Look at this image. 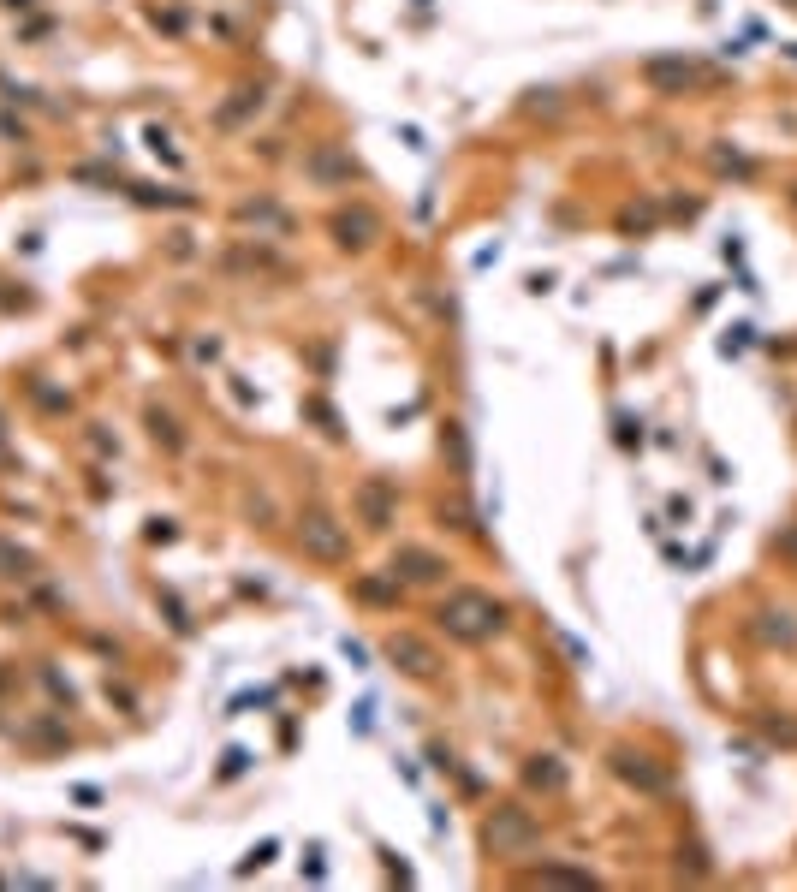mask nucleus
<instances>
[{"label":"nucleus","instance_id":"f257e3e1","mask_svg":"<svg viewBox=\"0 0 797 892\" xmlns=\"http://www.w3.org/2000/svg\"><path fill=\"white\" fill-rule=\"evenodd\" d=\"M441 625L453 631L458 643H488L500 625H506V601L482 595V589H453L441 601Z\"/></svg>","mask_w":797,"mask_h":892},{"label":"nucleus","instance_id":"f03ea898","mask_svg":"<svg viewBox=\"0 0 797 892\" xmlns=\"http://www.w3.org/2000/svg\"><path fill=\"white\" fill-rule=\"evenodd\" d=\"M542 839V827H536V815L524 809V803H500L494 815H488V845L500 851V857H518V851H530Z\"/></svg>","mask_w":797,"mask_h":892},{"label":"nucleus","instance_id":"7ed1b4c3","mask_svg":"<svg viewBox=\"0 0 797 892\" xmlns=\"http://www.w3.org/2000/svg\"><path fill=\"white\" fill-rule=\"evenodd\" d=\"M298 542H304L316 559H345V530L328 518V512H310V518L298 524Z\"/></svg>","mask_w":797,"mask_h":892},{"label":"nucleus","instance_id":"20e7f679","mask_svg":"<svg viewBox=\"0 0 797 892\" xmlns=\"http://www.w3.org/2000/svg\"><path fill=\"white\" fill-rule=\"evenodd\" d=\"M387 655L411 672V678H435V672H441L435 649H429V643H417V637H393V643H387Z\"/></svg>","mask_w":797,"mask_h":892},{"label":"nucleus","instance_id":"39448f33","mask_svg":"<svg viewBox=\"0 0 797 892\" xmlns=\"http://www.w3.org/2000/svg\"><path fill=\"white\" fill-rule=\"evenodd\" d=\"M393 571H405V583H441L447 577V565L435 554H423V548H405V554L393 559Z\"/></svg>","mask_w":797,"mask_h":892},{"label":"nucleus","instance_id":"423d86ee","mask_svg":"<svg viewBox=\"0 0 797 892\" xmlns=\"http://www.w3.org/2000/svg\"><path fill=\"white\" fill-rule=\"evenodd\" d=\"M619 774H625L631 785H643V791H667V774H655L643 756H619Z\"/></svg>","mask_w":797,"mask_h":892},{"label":"nucleus","instance_id":"0eeeda50","mask_svg":"<svg viewBox=\"0 0 797 892\" xmlns=\"http://www.w3.org/2000/svg\"><path fill=\"white\" fill-rule=\"evenodd\" d=\"M363 512H369V524H375V530L387 524V488H381V482H369V488H363Z\"/></svg>","mask_w":797,"mask_h":892},{"label":"nucleus","instance_id":"6e6552de","mask_svg":"<svg viewBox=\"0 0 797 892\" xmlns=\"http://www.w3.org/2000/svg\"><path fill=\"white\" fill-rule=\"evenodd\" d=\"M649 84H690V66H679V60H655V66H649Z\"/></svg>","mask_w":797,"mask_h":892},{"label":"nucleus","instance_id":"1a4fd4ad","mask_svg":"<svg viewBox=\"0 0 797 892\" xmlns=\"http://www.w3.org/2000/svg\"><path fill=\"white\" fill-rule=\"evenodd\" d=\"M530 785H548V791H554V785H566V774H560V768H554V762L542 756V762L530 768Z\"/></svg>","mask_w":797,"mask_h":892}]
</instances>
